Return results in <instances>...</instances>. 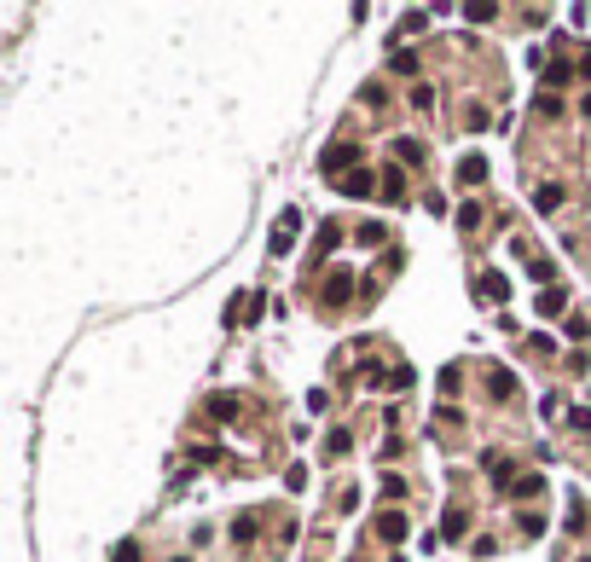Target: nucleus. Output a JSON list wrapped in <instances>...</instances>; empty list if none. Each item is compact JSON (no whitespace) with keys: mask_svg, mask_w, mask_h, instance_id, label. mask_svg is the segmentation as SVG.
I'll list each match as a JSON object with an SVG mask.
<instances>
[{"mask_svg":"<svg viewBox=\"0 0 591 562\" xmlns=\"http://www.w3.org/2000/svg\"><path fill=\"white\" fill-rule=\"evenodd\" d=\"M481 221H487L481 203H464V209H458V227H464V232H481Z\"/></svg>","mask_w":591,"mask_h":562,"instance_id":"obj_15","label":"nucleus"},{"mask_svg":"<svg viewBox=\"0 0 591 562\" xmlns=\"http://www.w3.org/2000/svg\"><path fill=\"white\" fill-rule=\"evenodd\" d=\"M140 556H145V551H140L134 539H122V545H116V562H140Z\"/></svg>","mask_w":591,"mask_h":562,"instance_id":"obj_24","label":"nucleus"},{"mask_svg":"<svg viewBox=\"0 0 591 562\" xmlns=\"http://www.w3.org/2000/svg\"><path fill=\"white\" fill-rule=\"evenodd\" d=\"M284 487H290V493H302V487H308V469H302V464H290V469H284Z\"/></svg>","mask_w":591,"mask_h":562,"instance_id":"obj_20","label":"nucleus"},{"mask_svg":"<svg viewBox=\"0 0 591 562\" xmlns=\"http://www.w3.org/2000/svg\"><path fill=\"white\" fill-rule=\"evenodd\" d=\"M476 296H481V301H504V296H511V279H504V273H481Z\"/></svg>","mask_w":591,"mask_h":562,"instance_id":"obj_6","label":"nucleus"},{"mask_svg":"<svg viewBox=\"0 0 591 562\" xmlns=\"http://www.w3.org/2000/svg\"><path fill=\"white\" fill-rule=\"evenodd\" d=\"M319 168L342 180V168H360V145H325V151H319Z\"/></svg>","mask_w":591,"mask_h":562,"instance_id":"obj_1","label":"nucleus"},{"mask_svg":"<svg viewBox=\"0 0 591 562\" xmlns=\"http://www.w3.org/2000/svg\"><path fill=\"white\" fill-rule=\"evenodd\" d=\"M383 197L389 203H406V168H383Z\"/></svg>","mask_w":591,"mask_h":562,"instance_id":"obj_11","label":"nucleus"},{"mask_svg":"<svg viewBox=\"0 0 591 562\" xmlns=\"http://www.w3.org/2000/svg\"><path fill=\"white\" fill-rule=\"evenodd\" d=\"M545 81H551V88H568V81H580V64H551V70H545Z\"/></svg>","mask_w":591,"mask_h":562,"instance_id":"obj_14","label":"nucleus"},{"mask_svg":"<svg viewBox=\"0 0 591 562\" xmlns=\"http://www.w3.org/2000/svg\"><path fill=\"white\" fill-rule=\"evenodd\" d=\"M417 29H429V12H406V18H400V29H394V35H417Z\"/></svg>","mask_w":591,"mask_h":562,"instance_id":"obj_17","label":"nucleus"},{"mask_svg":"<svg viewBox=\"0 0 591 562\" xmlns=\"http://www.w3.org/2000/svg\"><path fill=\"white\" fill-rule=\"evenodd\" d=\"M458 180L464 186H481L487 180V157H458Z\"/></svg>","mask_w":591,"mask_h":562,"instance_id":"obj_9","label":"nucleus"},{"mask_svg":"<svg viewBox=\"0 0 591 562\" xmlns=\"http://www.w3.org/2000/svg\"><path fill=\"white\" fill-rule=\"evenodd\" d=\"M580 116H591V93H585V99H580Z\"/></svg>","mask_w":591,"mask_h":562,"instance_id":"obj_27","label":"nucleus"},{"mask_svg":"<svg viewBox=\"0 0 591 562\" xmlns=\"http://www.w3.org/2000/svg\"><path fill=\"white\" fill-rule=\"evenodd\" d=\"M336 192H342V197H371V192H383V175H371V168H354V175L336 180Z\"/></svg>","mask_w":591,"mask_h":562,"instance_id":"obj_2","label":"nucleus"},{"mask_svg":"<svg viewBox=\"0 0 591 562\" xmlns=\"http://www.w3.org/2000/svg\"><path fill=\"white\" fill-rule=\"evenodd\" d=\"M539 493H545V482H539V475H528V482H516L511 499H539Z\"/></svg>","mask_w":591,"mask_h":562,"instance_id":"obj_19","label":"nucleus"},{"mask_svg":"<svg viewBox=\"0 0 591 562\" xmlns=\"http://www.w3.org/2000/svg\"><path fill=\"white\" fill-rule=\"evenodd\" d=\"M394 157H400V162H424V145H417L412 134H400V140H394Z\"/></svg>","mask_w":591,"mask_h":562,"instance_id":"obj_16","label":"nucleus"},{"mask_svg":"<svg viewBox=\"0 0 591 562\" xmlns=\"http://www.w3.org/2000/svg\"><path fill=\"white\" fill-rule=\"evenodd\" d=\"M336 244H342V227H325V232H319V255H325V249H336Z\"/></svg>","mask_w":591,"mask_h":562,"instance_id":"obj_25","label":"nucleus"},{"mask_svg":"<svg viewBox=\"0 0 591 562\" xmlns=\"http://www.w3.org/2000/svg\"><path fill=\"white\" fill-rule=\"evenodd\" d=\"M348 296H354V273L336 267V273L325 279V308H348Z\"/></svg>","mask_w":591,"mask_h":562,"instance_id":"obj_4","label":"nucleus"},{"mask_svg":"<svg viewBox=\"0 0 591 562\" xmlns=\"http://www.w3.org/2000/svg\"><path fill=\"white\" fill-rule=\"evenodd\" d=\"M256 534H261V516H256V510H244V516H232V539H238V545H249V539H256Z\"/></svg>","mask_w":591,"mask_h":562,"instance_id":"obj_10","label":"nucleus"},{"mask_svg":"<svg viewBox=\"0 0 591 562\" xmlns=\"http://www.w3.org/2000/svg\"><path fill=\"white\" fill-rule=\"evenodd\" d=\"M348 447H354V441H348V429H330V441H325V452H330V458H342Z\"/></svg>","mask_w":591,"mask_h":562,"instance_id":"obj_18","label":"nucleus"},{"mask_svg":"<svg viewBox=\"0 0 591 562\" xmlns=\"http://www.w3.org/2000/svg\"><path fill=\"white\" fill-rule=\"evenodd\" d=\"M487 395H493V400H511V395H516V371L493 365V371H487Z\"/></svg>","mask_w":591,"mask_h":562,"instance_id":"obj_5","label":"nucleus"},{"mask_svg":"<svg viewBox=\"0 0 591 562\" xmlns=\"http://www.w3.org/2000/svg\"><path fill=\"white\" fill-rule=\"evenodd\" d=\"M580 76H591V47H585V53H580Z\"/></svg>","mask_w":591,"mask_h":562,"instance_id":"obj_26","label":"nucleus"},{"mask_svg":"<svg viewBox=\"0 0 591 562\" xmlns=\"http://www.w3.org/2000/svg\"><path fill=\"white\" fill-rule=\"evenodd\" d=\"M296 232H302V214H296V209H284V214H278V227H273V238H267V244H273V255H290V249H296Z\"/></svg>","mask_w":591,"mask_h":562,"instance_id":"obj_3","label":"nucleus"},{"mask_svg":"<svg viewBox=\"0 0 591 562\" xmlns=\"http://www.w3.org/2000/svg\"><path fill=\"white\" fill-rule=\"evenodd\" d=\"M464 18H470V24H493V18H498V6H464Z\"/></svg>","mask_w":591,"mask_h":562,"instance_id":"obj_23","label":"nucleus"},{"mask_svg":"<svg viewBox=\"0 0 591 562\" xmlns=\"http://www.w3.org/2000/svg\"><path fill=\"white\" fill-rule=\"evenodd\" d=\"M441 534H446V539H458V534H464V510H446V522H441Z\"/></svg>","mask_w":591,"mask_h":562,"instance_id":"obj_22","label":"nucleus"},{"mask_svg":"<svg viewBox=\"0 0 591 562\" xmlns=\"http://www.w3.org/2000/svg\"><path fill=\"white\" fill-rule=\"evenodd\" d=\"M209 417H215V423H232V417H238V400H232V395H209Z\"/></svg>","mask_w":591,"mask_h":562,"instance_id":"obj_12","label":"nucleus"},{"mask_svg":"<svg viewBox=\"0 0 591 562\" xmlns=\"http://www.w3.org/2000/svg\"><path fill=\"white\" fill-rule=\"evenodd\" d=\"M539 313H545V319H563V313H568V290H563V284H551V290L539 296Z\"/></svg>","mask_w":591,"mask_h":562,"instance_id":"obj_7","label":"nucleus"},{"mask_svg":"<svg viewBox=\"0 0 591 562\" xmlns=\"http://www.w3.org/2000/svg\"><path fill=\"white\" fill-rule=\"evenodd\" d=\"M528 273H533L545 290H551V279H557V267H551V261H528Z\"/></svg>","mask_w":591,"mask_h":562,"instance_id":"obj_21","label":"nucleus"},{"mask_svg":"<svg viewBox=\"0 0 591 562\" xmlns=\"http://www.w3.org/2000/svg\"><path fill=\"white\" fill-rule=\"evenodd\" d=\"M377 534H383L389 545H400V539H406V516H400V510H383V516H377Z\"/></svg>","mask_w":591,"mask_h":562,"instance_id":"obj_8","label":"nucleus"},{"mask_svg":"<svg viewBox=\"0 0 591 562\" xmlns=\"http://www.w3.org/2000/svg\"><path fill=\"white\" fill-rule=\"evenodd\" d=\"M563 197H568V192H563V186H551V180H545V186L533 192V203H539L545 214H551V209H563Z\"/></svg>","mask_w":591,"mask_h":562,"instance_id":"obj_13","label":"nucleus"}]
</instances>
